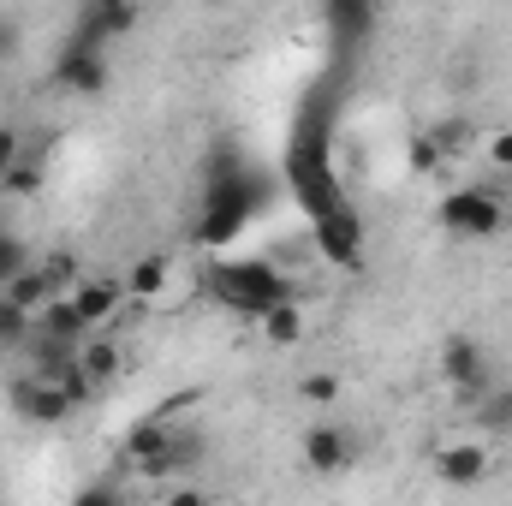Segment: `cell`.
<instances>
[{
	"instance_id": "cell-5",
	"label": "cell",
	"mask_w": 512,
	"mask_h": 506,
	"mask_svg": "<svg viewBox=\"0 0 512 506\" xmlns=\"http://www.w3.org/2000/svg\"><path fill=\"white\" fill-rule=\"evenodd\" d=\"M54 78H60L72 96H102V90H108V78H114V60H108V48L66 42V54H60V66H54Z\"/></svg>"
},
{
	"instance_id": "cell-18",
	"label": "cell",
	"mask_w": 512,
	"mask_h": 506,
	"mask_svg": "<svg viewBox=\"0 0 512 506\" xmlns=\"http://www.w3.org/2000/svg\"><path fill=\"white\" fill-rule=\"evenodd\" d=\"M441 155H447V149L435 143V131H423V137L411 143V173H435V167H441Z\"/></svg>"
},
{
	"instance_id": "cell-15",
	"label": "cell",
	"mask_w": 512,
	"mask_h": 506,
	"mask_svg": "<svg viewBox=\"0 0 512 506\" xmlns=\"http://www.w3.org/2000/svg\"><path fill=\"white\" fill-rule=\"evenodd\" d=\"M298 399H304L310 411H334V405H340V376H328V370H310V376L298 381Z\"/></svg>"
},
{
	"instance_id": "cell-13",
	"label": "cell",
	"mask_w": 512,
	"mask_h": 506,
	"mask_svg": "<svg viewBox=\"0 0 512 506\" xmlns=\"http://www.w3.org/2000/svg\"><path fill=\"white\" fill-rule=\"evenodd\" d=\"M0 298H12L24 316H36V310L54 298V286H48V274H42L36 262H24V268H12V274L0 280Z\"/></svg>"
},
{
	"instance_id": "cell-6",
	"label": "cell",
	"mask_w": 512,
	"mask_h": 506,
	"mask_svg": "<svg viewBox=\"0 0 512 506\" xmlns=\"http://www.w3.org/2000/svg\"><path fill=\"white\" fill-rule=\"evenodd\" d=\"M298 453H304V465L316 471V477H334V471H346L352 459H358V441L340 429V423H310L304 429V441H298Z\"/></svg>"
},
{
	"instance_id": "cell-7",
	"label": "cell",
	"mask_w": 512,
	"mask_h": 506,
	"mask_svg": "<svg viewBox=\"0 0 512 506\" xmlns=\"http://www.w3.org/2000/svg\"><path fill=\"white\" fill-rule=\"evenodd\" d=\"M441 381L447 387H465V393H483L495 370H489V352L471 340V334H447V346H441Z\"/></svg>"
},
{
	"instance_id": "cell-4",
	"label": "cell",
	"mask_w": 512,
	"mask_h": 506,
	"mask_svg": "<svg viewBox=\"0 0 512 506\" xmlns=\"http://www.w3.org/2000/svg\"><path fill=\"white\" fill-rule=\"evenodd\" d=\"M12 411H18L24 423H66V417L78 411V399H72L66 387L42 381L36 370H24V376L12 381Z\"/></svg>"
},
{
	"instance_id": "cell-17",
	"label": "cell",
	"mask_w": 512,
	"mask_h": 506,
	"mask_svg": "<svg viewBox=\"0 0 512 506\" xmlns=\"http://www.w3.org/2000/svg\"><path fill=\"white\" fill-rule=\"evenodd\" d=\"M483 161H489L495 173H512V126H495L483 137Z\"/></svg>"
},
{
	"instance_id": "cell-11",
	"label": "cell",
	"mask_w": 512,
	"mask_h": 506,
	"mask_svg": "<svg viewBox=\"0 0 512 506\" xmlns=\"http://www.w3.org/2000/svg\"><path fill=\"white\" fill-rule=\"evenodd\" d=\"M78 364H84V376H90V387H96V393H102L108 381H114L120 370H126V358H120V346H114L108 334H96V328H90V334L78 340Z\"/></svg>"
},
{
	"instance_id": "cell-9",
	"label": "cell",
	"mask_w": 512,
	"mask_h": 506,
	"mask_svg": "<svg viewBox=\"0 0 512 506\" xmlns=\"http://www.w3.org/2000/svg\"><path fill=\"white\" fill-rule=\"evenodd\" d=\"M256 334L268 340V346H304V334H310V322H304V304H292V298H280V304H268L262 316H256Z\"/></svg>"
},
{
	"instance_id": "cell-12",
	"label": "cell",
	"mask_w": 512,
	"mask_h": 506,
	"mask_svg": "<svg viewBox=\"0 0 512 506\" xmlns=\"http://www.w3.org/2000/svg\"><path fill=\"white\" fill-rule=\"evenodd\" d=\"M131 18H137V6H131V0H120V6H90L72 42H90V48H108L114 36H126V30H131Z\"/></svg>"
},
{
	"instance_id": "cell-1",
	"label": "cell",
	"mask_w": 512,
	"mask_h": 506,
	"mask_svg": "<svg viewBox=\"0 0 512 506\" xmlns=\"http://www.w3.org/2000/svg\"><path fill=\"white\" fill-rule=\"evenodd\" d=\"M209 292H215L227 310H239V316H262L268 304L292 298V280H286L280 268H268V262H221V268L209 274Z\"/></svg>"
},
{
	"instance_id": "cell-3",
	"label": "cell",
	"mask_w": 512,
	"mask_h": 506,
	"mask_svg": "<svg viewBox=\"0 0 512 506\" xmlns=\"http://www.w3.org/2000/svg\"><path fill=\"white\" fill-rule=\"evenodd\" d=\"M429 465L447 489H477L495 477V447H489V435H459V441H441Z\"/></svg>"
},
{
	"instance_id": "cell-23",
	"label": "cell",
	"mask_w": 512,
	"mask_h": 506,
	"mask_svg": "<svg viewBox=\"0 0 512 506\" xmlns=\"http://www.w3.org/2000/svg\"><path fill=\"white\" fill-rule=\"evenodd\" d=\"M90 6H120V0H90Z\"/></svg>"
},
{
	"instance_id": "cell-8",
	"label": "cell",
	"mask_w": 512,
	"mask_h": 506,
	"mask_svg": "<svg viewBox=\"0 0 512 506\" xmlns=\"http://www.w3.org/2000/svg\"><path fill=\"white\" fill-rule=\"evenodd\" d=\"M72 304H78V316H84L90 328H102L108 316H120L126 280H78V286H72Z\"/></svg>"
},
{
	"instance_id": "cell-19",
	"label": "cell",
	"mask_w": 512,
	"mask_h": 506,
	"mask_svg": "<svg viewBox=\"0 0 512 506\" xmlns=\"http://www.w3.org/2000/svg\"><path fill=\"white\" fill-rule=\"evenodd\" d=\"M18 161H24V131H18V126H0V179H6Z\"/></svg>"
},
{
	"instance_id": "cell-20",
	"label": "cell",
	"mask_w": 512,
	"mask_h": 506,
	"mask_svg": "<svg viewBox=\"0 0 512 506\" xmlns=\"http://www.w3.org/2000/svg\"><path fill=\"white\" fill-rule=\"evenodd\" d=\"M0 185H6V191H36V185H42V167H36V161H18Z\"/></svg>"
},
{
	"instance_id": "cell-14",
	"label": "cell",
	"mask_w": 512,
	"mask_h": 506,
	"mask_svg": "<svg viewBox=\"0 0 512 506\" xmlns=\"http://www.w3.org/2000/svg\"><path fill=\"white\" fill-rule=\"evenodd\" d=\"M477 423H483V435H512V381H489L483 393H477Z\"/></svg>"
},
{
	"instance_id": "cell-16",
	"label": "cell",
	"mask_w": 512,
	"mask_h": 506,
	"mask_svg": "<svg viewBox=\"0 0 512 506\" xmlns=\"http://www.w3.org/2000/svg\"><path fill=\"white\" fill-rule=\"evenodd\" d=\"M36 268L48 274V286H54V292H72V286L84 280V274H78V256H72V251H54V256H42Z\"/></svg>"
},
{
	"instance_id": "cell-21",
	"label": "cell",
	"mask_w": 512,
	"mask_h": 506,
	"mask_svg": "<svg viewBox=\"0 0 512 506\" xmlns=\"http://www.w3.org/2000/svg\"><path fill=\"white\" fill-rule=\"evenodd\" d=\"M18 48H24V30H18V18H6V12H0V66H6Z\"/></svg>"
},
{
	"instance_id": "cell-10",
	"label": "cell",
	"mask_w": 512,
	"mask_h": 506,
	"mask_svg": "<svg viewBox=\"0 0 512 506\" xmlns=\"http://www.w3.org/2000/svg\"><path fill=\"white\" fill-rule=\"evenodd\" d=\"M167 280H173V256H167V251L137 256V262H131V274H126V298H137V304H161Z\"/></svg>"
},
{
	"instance_id": "cell-2",
	"label": "cell",
	"mask_w": 512,
	"mask_h": 506,
	"mask_svg": "<svg viewBox=\"0 0 512 506\" xmlns=\"http://www.w3.org/2000/svg\"><path fill=\"white\" fill-rule=\"evenodd\" d=\"M435 215H441V227L459 233V239H495V233L507 227V203H501L489 185H453Z\"/></svg>"
},
{
	"instance_id": "cell-22",
	"label": "cell",
	"mask_w": 512,
	"mask_h": 506,
	"mask_svg": "<svg viewBox=\"0 0 512 506\" xmlns=\"http://www.w3.org/2000/svg\"><path fill=\"white\" fill-rule=\"evenodd\" d=\"M24 262H30V256L18 251V239H12V233H0V280H6L12 268H24Z\"/></svg>"
}]
</instances>
